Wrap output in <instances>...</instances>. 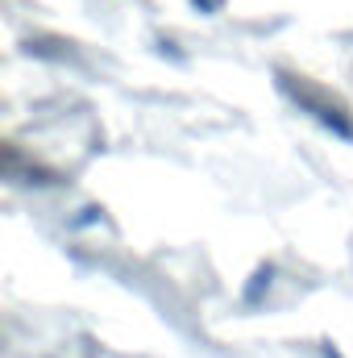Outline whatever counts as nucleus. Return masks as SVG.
Returning <instances> with one entry per match:
<instances>
[]
</instances>
